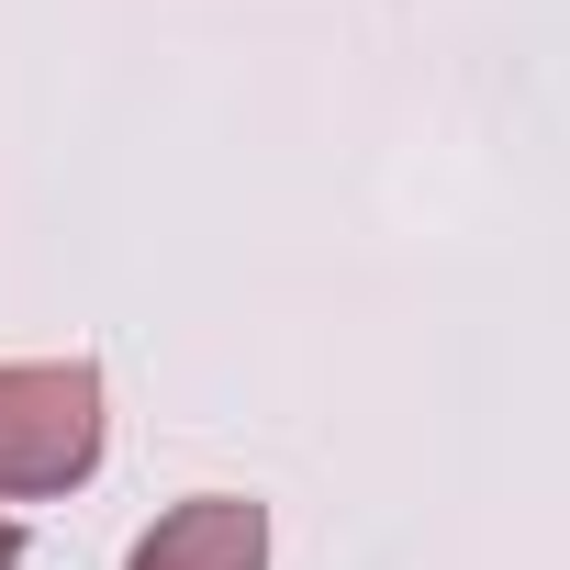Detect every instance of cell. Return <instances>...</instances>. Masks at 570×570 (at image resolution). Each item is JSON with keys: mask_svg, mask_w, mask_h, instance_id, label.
I'll list each match as a JSON object with an SVG mask.
<instances>
[{"mask_svg": "<svg viewBox=\"0 0 570 570\" xmlns=\"http://www.w3.org/2000/svg\"><path fill=\"white\" fill-rule=\"evenodd\" d=\"M101 358H0V503H46L101 470Z\"/></svg>", "mask_w": 570, "mask_h": 570, "instance_id": "6da1fadb", "label": "cell"}, {"mask_svg": "<svg viewBox=\"0 0 570 570\" xmlns=\"http://www.w3.org/2000/svg\"><path fill=\"white\" fill-rule=\"evenodd\" d=\"M124 570H268V503L257 492H190L135 537Z\"/></svg>", "mask_w": 570, "mask_h": 570, "instance_id": "7a4b0ae2", "label": "cell"}, {"mask_svg": "<svg viewBox=\"0 0 570 570\" xmlns=\"http://www.w3.org/2000/svg\"><path fill=\"white\" fill-rule=\"evenodd\" d=\"M0 570H23V525L12 514H0Z\"/></svg>", "mask_w": 570, "mask_h": 570, "instance_id": "3957f363", "label": "cell"}]
</instances>
